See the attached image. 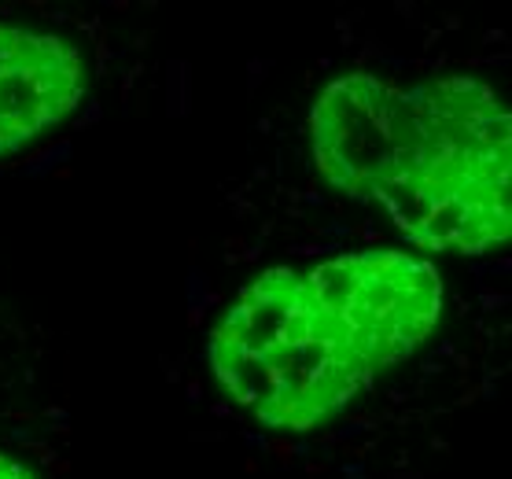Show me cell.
Returning <instances> with one entry per match:
<instances>
[{
  "mask_svg": "<svg viewBox=\"0 0 512 479\" xmlns=\"http://www.w3.org/2000/svg\"><path fill=\"white\" fill-rule=\"evenodd\" d=\"M321 174L376 203L431 251L479 255L509 240L512 122L476 78L402 89L376 74H347L310 115Z\"/></svg>",
  "mask_w": 512,
  "mask_h": 479,
  "instance_id": "6da1fadb",
  "label": "cell"
},
{
  "mask_svg": "<svg viewBox=\"0 0 512 479\" xmlns=\"http://www.w3.org/2000/svg\"><path fill=\"white\" fill-rule=\"evenodd\" d=\"M225 391L269 428H317L361 395L369 369L295 269H269L236 295L210 336Z\"/></svg>",
  "mask_w": 512,
  "mask_h": 479,
  "instance_id": "7a4b0ae2",
  "label": "cell"
},
{
  "mask_svg": "<svg viewBox=\"0 0 512 479\" xmlns=\"http://www.w3.org/2000/svg\"><path fill=\"white\" fill-rule=\"evenodd\" d=\"M306 281L369 373L406 362L443 314L439 269L406 251H347Z\"/></svg>",
  "mask_w": 512,
  "mask_h": 479,
  "instance_id": "3957f363",
  "label": "cell"
},
{
  "mask_svg": "<svg viewBox=\"0 0 512 479\" xmlns=\"http://www.w3.org/2000/svg\"><path fill=\"white\" fill-rule=\"evenodd\" d=\"M82 93V56L63 37L0 23V155L59 126Z\"/></svg>",
  "mask_w": 512,
  "mask_h": 479,
  "instance_id": "277c9868",
  "label": "cell"
},
{
  "mask_svg": "<svg viewBox=\"0 0 512 479\" xmlns=\"http://www.w3.org/2000/svg\"><path fill=\"white\" fill-rule=\"evenodd\" d=\"M0 479H37V476L23 465V461H15L12 454L0 450Z\"/></svg>",
  "mask_w": 512,
  "mask_h": 479,
  "instance_id": "5b68a950",
  "label": "cell"
}]
</instances>
